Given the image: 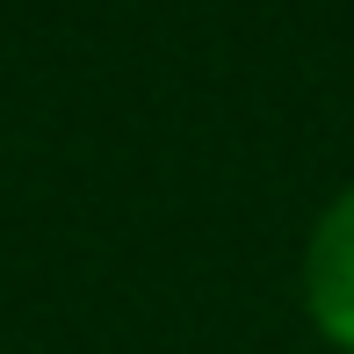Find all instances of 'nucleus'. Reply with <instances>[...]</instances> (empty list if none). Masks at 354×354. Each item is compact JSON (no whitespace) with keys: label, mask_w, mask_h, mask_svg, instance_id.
Here are the masks:
<instances>
[{"label":"nucleus","mask_w":354,"mask_h":354,"mask_svg":"<svg viewBox=\"0 0 354 354\" xmlns=\"http://www.w3.org/2000/svg\"><path fill=\"white\" fill-rule=\"evenodd\" d=\"M304 289H311V318L326 340L354 354V188L318 217L311 261H304Z\"/></svg>","instance_id":"nucleus-1"}]
</instances>
